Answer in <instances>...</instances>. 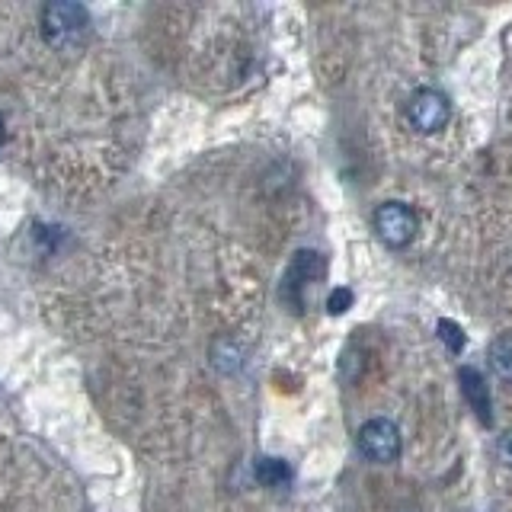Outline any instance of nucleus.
I'll list each match as a JSON object with an SVG mask.
<instances>
[{"mask_svg": "<svg viewBox=\"0 0 512 512\" xmlns=\"http://www.w3.org/2000/svg\"><path fill=\"white\" fill-rule=\"evenodd\" d=\"M458 381H461V394H464V400H468V407L477 413V420L484 423V426H490V384L484 381V375L477 372V368H471V365H464L461 372H458Z\"/></svg>", "mask_w": 512, "mask_h": 512, "instance_id": "nucleus-6", "label": "nucleus"}, {"mask_svg": "<svg viewBox=\"0 0 512 512\" xmlns=\"http://www.w3.org/2000/svg\"><path fill=\"white\" fill-rule=\"evenodd\" d=\"M490 365L503 381H512V333L496 336L490 343Z\"/></svg>", "mask_w": 512, "mask_h": 512, "instance_id": "nucleus-8", "label": "nucleus"}, {"mask_svg": "<svg viewBox=\"0 0 512 512\" xmlns=\"http://www.w3.org/2000/svg\"><path fill=\"white\" fill-rule=\"evenodd\" d=\"M90 16L80 4H48L42 7V36L55 48H71L87 36Z\"/></svg>", "mask_w": 512, "mask_h": 512, "instance_id": "nucleus-1", "label": "nucleus"}, {"mask_svg": "<svg viewBox=\"0 0 512 512\" xmlns=\"http://www.w3.org/2000/svg\"><path fill=\"white\" fill-rule=\"evenodd\" d=\"M352 298H356V295H352V288H333V292H330V298H327V311L330 314H346L349 308H352Z\"/></svg>", "mask_w": 512, "mask_h": 512, "instance_id": "nucleus-10", "label": "nucleus"}, {"mask_svg": "<svg viewBox=\"0 0 512 512\" xmlns=\"http://www.w3.org/2000/svg\"><path fill=\"white\" fill-rule=\"evenodd\" d=\"M439 340L452 349V352H461L464 349V333L455 320H439Z\"/></svg>", "mask_w": 512, "mask_h": 512, "instance_id": "nucleus-9", "label": "nucleus"}, {"mask_svg": "<svg viewBox=\"0 0 512 512\" xmlns=\"http://www.w3.org/2000/svg\"><path fill=\"white\" fill-rule=\"evenodd\" d=\"M0 141H4V119H0Z\"/></svg>", "mask_w": 512, "mask_h": 512, "instance_id": "nucleus-12", "label": "nucleus"}, {"mask_svg": "<svg viewBox=\"0 0 512 512\" xmlns=\"http://www.w3.org/2000/svg\"><path fill=\"white\" fill-rule=\"evenodd\" d=\"M317 272H320V260L311 250L295 253V260L288 263L285 282H282V298L288 301V308L292 311H304V288L314 282Z\"/></svg>", "mask_w": 512, "mask_h": 512, "instance_id": "nucleus-5", "label": "nucleus"}, {"mask_svg": "<svg viewBox=\"0 0 512 512\" xmlns=\"http://www.w3.org/2000/svg\"><path fill=\"white\" fill-rule=\"evenodd\" d=\"M407 119L416 128H420V132H426V135L439 132V128L448 122V100H445V93L432 90V87L416 90L410 96V103H407Z\"/></svg>", "mask_w": 512, "mask_h": 512, "instance_id": "nucleus-4", "label": "nucleus"}, {"mask_svg": "<svg viewBox=\"0 0 512 512\" xmlns=\"http://www.w3.org/2000/svg\"><path fill=\"white\" fill-rule=\"evenodd\" d=\"M496 452H500V461L506 464V468H512V432H506V436L500 439Z\"/></svg>", "mask_w": 512, "mask_h": 512, "instance_id": "nucleus-11", "label": "nucleus"}, {"mask_svg": "<svg viewBox=\"0 0 512 512\" xmlns=\"http://www.w3.org/2000/svg\"><path fill=\"white\" fill-rule=\"evenodd\" d=\"M359 452L375 464H391L400 458V429L391 420H368L359 429Z\"/></svg>", "mask_w": 512, "mask_h": 512, "instance_id": "nucleus-2", "label": "nucleus"}, {"mask_svg": "<svg viewBox=\"0 0 512 512\" xmlns=\"http://www.w3.org/2000/svg\"><path fill=\"white\" fill-rule=\"evenodd\" d=\"M375 231L388 247H407L416 237V215L404 202H384L375 212Z\"/></svg>", "mask_w": 512, "mask_h": 512, "instance_id": "nucleus-3", "label": "nucleus"}, {"mask_svg": "<svg viewBox=\"0 0 512 512\" xmlns=\"http://www.w3.org/2000/svg\"><path fill=\"white\" fill-rule=\"evenodd\" d=\"M256 480L263 487H285L292 480V471H288V464L282 458H260L256 461Z\"/></svg>", "mask_w": 512, "mask_h": 512, "instance_id": "nucleus-7", "label": "nucleus"}]
</instances>
